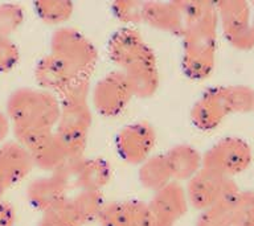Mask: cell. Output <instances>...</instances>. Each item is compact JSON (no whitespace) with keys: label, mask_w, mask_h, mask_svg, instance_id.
<instances>
[{"label":"cell","mask_w":254,"mask_h":226,"mask_svg":"<svg viewBox=\"0 0 254 226\" xmlns=\"http://www.w3.org/2000/svg\"><path fill=\"white\" fill-rule=\"evenodd\" d=\"M8 132V122L3 114H0V142L3 140L4 136Z\"/></svg>","instance_id":"10"},{"label":"cell","mask_w":254,"mask_h":226,"mask_svg":"<svg viewBox=\"0 0 254 226\" xmlns=\"http://www.w3.org/2000/svg\"><path fill=\"white\" fill-rule=\"evenodd\" d=\"M253 29H254V23H253Z\"/></svg>","instance_id":"11"},{"label":"cell","mask_w":254,"mask_h":226,"mask_svg":"<svg viewBox=\"0 0 254 226\" xmlns=\"http://www.w3.org/2000/svg\"><path fill=\"white\" fill-rule=\"evenodd\" d=\"M16 59V49L8 40L0 37V70H7Z\"/></svg>","instance_id":"8"},{"label":"cell","mask_w":254,"mask_h":226,"mask_svg":"<svg viewBox=\"0 0 254 226\" xmlns=\"http://www.w3.org/2000/svg\"><path fill=\"white\" fill-rule=\"evenodd\" d=\"M186 212V197L175 188L163 189L148 208V226H172Z\"/></svg>","instance_id":"4"},{"label":"cell","mask_w":254,"mask_h":226,"mask_svg":"<svg viewBox=\"0 0 254 226\" xmlns=\"http://www.w3.org/2000/svg\"><path fill=\"white\" fill-rule=\"evenodd\" d=\"M226 111H248L254 109V91L248 87H229L218 91Z\"/></svg>","instance_id":"6"},{"label":"cell","mask_w":254,"mask_h":226,"mask_svg":"<svg viewBox=\"0 0 254 226\" xmlns=\"http://www.w3.org/2000/svg\"><path fill=\"white\" fill-rule=\"evenodd\" d=\"M15 222V210L7 202L0 201V226H12Z\"/></svg>","instance_id":"9"},{"label":"cell","mask_w":254,"mask_h":226,"mask_svg":"<svg viewBox=\"0 0 254 226\" xmlns=\"http://www.w3.org/2000/svg\"><path fill=\"white\" fill-rule=\"evenodd\" d=\"M197 226H232L230 213L226 205H217L202 210Z\"/></svg>","instance_id":"7"},{"label":"cell","mask_w":254,"mask_h":226,"mask_svg":"<svg viewBox=\"0 0 254 226\" xmlns=\"http://www.w3.org/2000/svg\"><path fill=\"white\" fill-rule=\"evenodd\" d=\"M237 193V186L230 177L205 170L192 182L190 200L196 208L205 210L217 205H228Z\"/></svg>","instance_id":"1"},{"label":"cell","mask_w":254,"mask_h":226,"mask_svg":"<svg viewBox=\"0 0 254 226\" xmlns=\"http://www.w3.org/2000/svg\"><path fill=\"white\" fill-rule=\"evenodd\" d=\"M148 208L140 204H114L101 212L102 226H148Z\"/></svg>","instance_id":"5"},{"label":"cell","mask_w":254,"mask_h":226,"mask_svg":"<svg viewBox=\"0 0 254 226\" xmlns=\"http://www.w3.org/2000/svg\"><path fill=\"white\" fill-rule=\"evenodd\" d=\"M221 12L225 32L230 43L244 49L253 47L254 29L249 23L250 12L248 4L241 1L222 3Z\"/></svg>","instance_id":"3"},{"label":"cell","mask_w":254,"mask_h":226,"mask_svg":"<svg viewBox=\"0 0 254 226\" xmlns=\"http://www.w3.org/2000/svg\"><path fill=\"white\" fill-rule=\"evenodd\" d=\"M249 146L240 139H226L218 143L206 158V170L230 177L242 172L250 163Z\"/></svg>","instance_id":"2"}]
</instances>
